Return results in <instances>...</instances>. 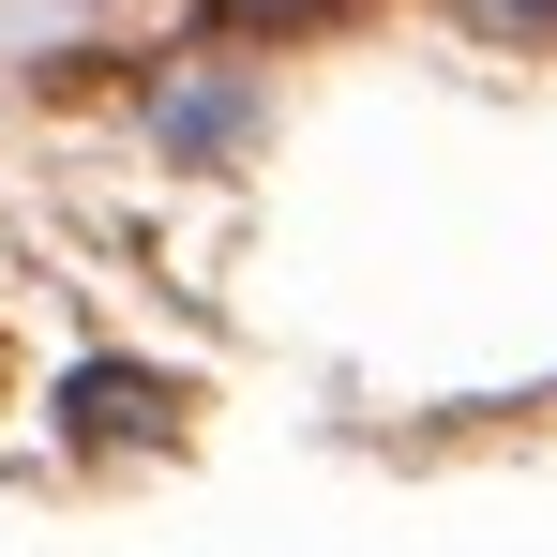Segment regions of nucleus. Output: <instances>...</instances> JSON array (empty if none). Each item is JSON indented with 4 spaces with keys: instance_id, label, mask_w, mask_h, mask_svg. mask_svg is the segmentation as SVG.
<instances>
[{
    "instance_id": "obj_4",
    "label": "nucleus",
    "mask_w": 557,
    "mask_h": 557,
    "mask_svg": "<svg viewBox=\"0 0 557 557\" xmlns=\"http://www.w3.org/2000/svg\"><path fill=\"white\" fill-rule=\"evenodd\" d=\"M467 30H497V46H543V30H557V0H467Z\"/></svg>"
},
{
    "instance_id": "obj_2",
    "label": "nucleus",
    "mask_w": 557,
    "mask_h": 557,
    "mask_svg": "<svg viewBox=\"0 0 557 557\" xmlns=\"http://www.w3.org/2000/svg\"><path fill=\"white\" fill-rule=\"evenodd\" d=\"M332 15H362V0H211L226 46H301V30H332Z\"/></svg>"
},
{
    "instance_id": "obj_3",
    "label": "nucleus",
    "mask_w": 557,
    "mask_h": 557,
    "mask_svg": "<svg viewBox=\"0 0 557 557\" xmlns=\"http://www.w3.org/2000/svg\"><path fill=\"white\" fill-rule=\"evenodd\" d=\"M242 136V91H166V151H226Z\"/></svg>"
},
{
    "instance_id": "obj_1",
    "label": "nucleus",
    "mask_w": 557,
    "mask_h": 557,
    "mask_svg": "<svg viewBox=\"0 0 557 557\" xmlns=\"http://www.w3.org/2000/svg\"><path fill=\"white\" fill-rule=\"evenodd\" d=\"M182 376L166 362H76L61 376V437H76V453H151V437H182Z\"/></svg>"
}]
</instances>
